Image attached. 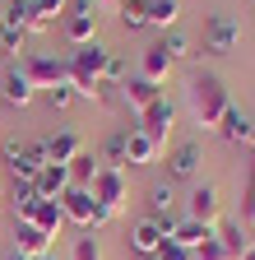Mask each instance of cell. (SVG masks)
I'll return each mask as SVG.
<instances>
[{
    "label": "cell",
    "mask_w": 255,
    "mask_h": 260,
    "mask_svg": "<svg viewBox=\"0 0 255 260\" xmlns=\"http://www.w3.org/2000/svg\"><path fill=\"white\" fill-rule=\"evenodd\" d=\"M186 107H190V116H195L200 130H218V121L232 107V98H228V88H223L218 75H195L190 88H186Z\"/></svg>",
    "instance_id": "cell-1"
},
{
    "label": "cell",
    "mask_w": 255,
    "mask_h": 260,
    "mask_svg": "<svg viewBox=\"0 0 255 260\" xmlns=\"http://www.w3.org/2000/svg\"><path fill=\"white\" fill-rule=\"evenodd\" d=\"M0 162H10L14 168V181H38V172L47 168V149L42 140L23 144V140H5V149H0Z\"/></svg>",
    "instance_id": "cell-2"
},
{
    "label": "cell",
    "mask_w": 255,
    "mask_h": 260,
    "mask_svg": "<svg viewBox=\"0 0 255 260\" xmlns=\"http://www.w3.org/2000/svg\"><path fill=\"white\" fill-rule=\"evenodd\" d=\"M93 200H98V209L107 214H121L125 205H130V172H116V168H102L98 177H93Z\"/></svg>",
    "instance_id": "cell-3"
},
{
    "label": "cell",
    "mask_w": 255,
    "mask_h": 260,
    "mask_svg": "<svg viewBox=\"0 0 255 260\" xmlns=\"http://www.w3.org/2000/svg\"><path fill=\"white\" fill-rule=\"evenodd\" d=\"M186 218H195L204 228H218L223 223V190L213 181H195L190 186V200H186Z\"/></svg>",
    "instance_id": "cell-4"
},
{
    "label": "cell",
    "mask_w": 255,
    "mask_h": 260,
    "mask_svg": "<svg viewBox=\"0 0 255 260\" xmlns=\"http://www.w3.org/2000/svg\"><path fill=\"white\" fill-rule=\"evenodd\" d=\"M23 75L33 79V88H60L70 84V60H56V56H23Z\"/></svg>",
    "instance_id": "cell-5"
},
{
    "label": "cell",
    "mask_w": 255,
    "mask_h": 260,
    "mask_svg": "<svg viewBox=\"0 0 255 260\" xmlns=\"http://www.w3.org/2000/svg\"><path fill=\"white\" fill-rule=\"evenodd\" d=\"M237 42H241V23H237L232 14H213V19L204 23V51L228 56V51H237Z\"/></svg>",
    "instance_id": "cell-6"
},
{
    "label": "cell",
    "mask_w": 255,
    "mask_h": 260,
    "mask_svg": "<svg viewBox=\"0 0 255 260\" xmlns=\"http://www.w3.org/2000/svg\"><path fill=\"white\" fill-rule=\"evenodd\" d=\"M60 209H65V223H79L84 233H93V223H98V200H93L88 186H70L60 195Z\"/></svg>",
    "instance_id": "cell-7"
},
{
    "label": "cell",
    "mask_w": 255,
    "mask_h": 260,
    "mask_svg": "<svg viewBox=\"0 0 255 260\" xmlns=\"http://www.w3.org/2000/svg\"><path fill=\"white\" fill-rule=\"evenodd\" d=\"M172 125H176V107L167 103V98H158V103H153L149 112H139V125H135V130H144V135H149L153 144H163V149H167Z\"/></svg>",
    "instance_id": "cell-8"
},
{
    "label": "cell",
    "mask_w": 255,
    "mask_h": 260,
    "mask_svg": "<svg viewBox=\"0 0 255 260\" xmlns=\"http://www.w3.org/2000/svg\"><path fill=\"white\" fill-rule=\"evenodd\" d=\"M200 162H204V149L200 144H176L167 153V181H195L200 177Z\"/></svg>",
    "instance_id": "cell-9"
},
{
    "label": "cell",
    "mask_w": 255,
    "mask_h": 260,
    "mask_svg": "<svg viewBox=\"0 0 255 260\" xmlns=\"http://www.w3.org/2000/svg\"><path fill=\"white\" fill-rule=\"evenodd\" d=\"M0 98H5L10 107H28L38 98V88H33V79L23 75V65H10L5 75H0Z\"/></svg>",
    "instance_id": "cell-10"
},
{
    "label": "cell",
    "mask_w": 255,
    "mask_h": 260,
    "mask_svg": "<svg viewBox=\"0 0 255 260\" xmlns=\"http://www.w3.org/2000/svg\"><path fill=\"white\" fill-rule=\"evenodd\" d=\"M158 98H163V88L149 84V79H139V75H130V79L121 84V107H130V112H149Z\"/></svg>",
    "instance_id": "cell-11"
},
{
    "label": "cell",
    "mask_w": 255,
    "mask_h": 260,
    "mask_svg": "<svg viewBox=\"0 0 255 260\" xmlns=\"http://www.w3.org/2000/svg\"><path fill=\"white\" fill-rule=\"evenodd\" d=\"M163 158V144H153L144 130H125V162L130 168H153Z\"/></svg>",
    "instance_id": "cell-12"
},
{
    "label": "cell",
    "mask_w": 255,
    "mask_h": 260,
    "mask_svg": "<svg viewBox=\"0 0 255 260\" xmlns=\"http://www.w3.org/2000/svg\"><path fill=\"white\" fill-rule=\"evenodd\" d=\"M163 242H167V237H163V228H158L153 218H139V223L130 228V251H135L139 260H153Z\"/></svg>",
    "instance_id": "cell-13"
},
{
    "label": "cell",
    "mask_w": 255,
    "mask_h": 260,
    "mask_svg": "<svg viewBox=\"0 0 255 260\" xmlns=\"http://www.w3.org/2000/svg\"><path fill=\"white\" fill-rule=\"evenodd\" d=\"M60 32H65L70 47L98 42V14H65V19H60Z\"/></svg>",
    "instance_id": "cell-14"
},
{
    "label": "cell",
    "mask_w": 255,
    "mask_h": 260,
    "mask_svg": "<svg viewBox=\"0 0 255 260\" xmlns=\"http://www.w3.org/2000/svg\"><path fill=\"white\" fill-rule=\"evenodd\" d=\"M38 195H42V200H60V195H65L70 190V168H65V162H47V168L38 172Z\"/></svg>",
    "instance_id": "cell-15"
},
{
    "label": "cell",
    "mask_w": 255,
    "mask_h": 260,
    "mask_svg": "<svg viewBox=\"0 0 255 260\" xmlns=\"http://www.w3.org/2000/svg\"><path fill=\"white\" fill-rule=\"evenodd\" d=\"M14 251L28 255V260H38V255L51 251V237L42 233V228H33V223H14Z\"/></svg>",
    "instance_id": "cell-16"
},
{
    "label": "cell",
    "mask_w": 255,
    "mask_h": 260,
    "mask_svg": "<svg viewBox=\"0 0 255 260\" xmlns=\"http://www.w3.org/2000/svg\"><path fill=\"white\" fill-rule=\"evenodd\" d=\"M167 75H172L167 51H163V47H149V51L139 56V79H149V84H158V88H163V84H167Z\"/></svg>",
    "instance_id": "cell-17"
},
{
    "label": "cell",
    "mask_w": 255,
    "mask_h": 260,
    "mask_svg": "<svg viewBox=\"0 0 255 260\" xmlns=\"http://www.w3.org/2000/svg\"><path fill=\"white\" fill-rule=\"evenodd\" d=\"M38 200H42V195H38V186H33V181H14V186H10V209H14V223H28V218H33Z\"/></svg>",
    "instance_id": "cell-18"
},
{
    "label": "cell",
    "mask_w": 255,
    "mask_h": 260,
    "mask_svg": "<svg viewBox=\"0 0 255 260\" xmlns=\"http://www.w3.org/2000/svg\"><path fill=\"white\" fill-rule=\"evenodd\" d=\"M65 168H70V186H93V177L102 172V158L93 153V149H79Z\"/></svg>",
    "instance_id": "cell-19"
},
{
    "label": "cell",
    "mask_w": 255,
    "mask_h": 260,
    "mask_svg": "<svg viewBox=\"0 0 255 260\" xmlns=\"http://www.w3.org/2000/svg\"><path fill=\"white\" fill-rule=\"evenodd\" d=\"M250 130H255V121H250L241 107H228V116L218 121V135L228 140V144H246V140H250Z\"/></svg>",
    "instance_id": "cell-20"
},
{
    "label": "cell",
    "mask_w": 255,
    "mask_h": 260,
    "mask_svg": "<svg viewBox=\"0 0 255 260\" xmlns=\"http://www.w3.org/2000/svg\"><path fill=\"white\" fill-rule=\"evenodd\" d=\"M42 149H47V162H70L84 149V140L75 135V130H60V135H47L42 140Z\"/></svg>",
    "instance_id": "cell-21"
},
{
    "label": "cell",
    "mask_w": 255,
    "mask_h": 260,
    "mask_svg": "<svg viewBox=\"0 0 255 260\" xmlns=\"http://www.w3.org/2000/svg\"><path fill=\"white\" fill-rule=\"evenodd\" d=\"M28 223L42 228L47 237H60V228H65V209H60V200H38V209H33Z\"/></svg>",
    "instance_id": "cell-22"
},
{
    "label": "cell",
    "mask_w": 255,
    "mask_h": 260,
    "mask_svg": "<svg viewBox=\"0 0 255 260\" xmlns=\"http://www.w3.org/2000/svg\"><path fill=\"white\" fill-rule=\"evenodd\" d=\"M33 19H42L38 14V0H5V14H0V28H33Z\"/></svg>",
    "instance_id": "cell-23"
},
{
    "label": "cell",
    "mask_w": 255,
    "mask_h": 260,
    "mask_svg": "<svg viewBox=\"0 0 255 260\" xmlns=\"http://www.w3.org/2000/svg\"><path fill=\"white\" fill-rule=\"evenodd\" d=\"M213 237H218V242H223V246H228V255H232V260H237V255H241V251H246V246H250V242H255V237H250V233H246V228H241V223H237V218H223V223H218V228H213Z\"/></svg>",
    "instance_id": "cell-24"
},
{
    "label": "cell",
    "mask_w": 255,
    "mask_h": 260,
    "mask_svg": "<svg viewBox=\"0 0 255 260\" xmlns=\"http://www.w3.org/2000/svg\"><path fill=\"white\" fill-rule=\"evenodd\" d=\"M176 19H181V0H149V28L172 32Z\"/></svg>",
    "instance_id": "cell-25"
},
{
    "label": "cell",
    "mask_w": 255,
    "mask_h": 260,
    "mask_svg": "<svg viewBox=\"0 0 255 260\" xmlns=\"http://www.w3.org/2000/svg\"><path fill=\"white\" fill-rule=\"evenodd\" d=\"M209 233H213V228H204V223H195V218H181V223H176V233H172V242L186 246V251H195Z\"/></svg>",
    "instance_id": "cell-26"
},
{
    "label": "cell",
    "mask_w": 255,
    "mask_h": 260,
    "mask_svg": "<svg viewBox=\"0 0 255 260\" xmlns=\"http://www.w3.org/2000/svg\"><path fill=\"white\" fill-rule=\"evenodd\" d=\"M121 23L130 28V32H139V28H149V0H121Z\"/></svg>",
    "instance_id": "cell-27"
},
{
    "label": "cell",
    "mask_w": 255,
    "mask_h": 260,
    "mask_svg": "<svg viewBox=\"0 0 255 260\" xmlns=\"http://www.w3.org/2000/svg\"><path fill=\"white\" fill-rule=\"evenodd\" d=\"M102 168H116V172L130 168V162H125V130H121V135H112V140L102 144Z\"/></svg>",
    "instance_id": "cell-28"
},
{
    "label": "cell",
    "mask_w": 255,
    "mask_h": 260,
    "mask_svg": "<svg viewBox=\"0 0 255 260\" xmlns=\"http://www.w3.org/2000/svg\"><path fill=\"white\" fill-rule=\"evenodd\" d=\"M172 205H176V190H172V181H158V186L149 190V209H153L149 218H158V214H167Z\"/></svg>",
    "instance_id": "cell-29"
},
{
    "label": "cell",
    "mask_w": 255,
    "mask_h": 260,
    "mask_svg": "<svg viewBox=\"0 0 255 260\" xmlns=\"http://www.w3.org/2000/svg\"><path fill=\"white\" fill-rule=\"evenodd\" d=\"M237 223L255 237V168L246 172V200H241V218H237Z\"/></svg>",
    "instance_id": "cell-30"
},
{
    "label": "cell",
    "mask_w": 255,
    "mask_h": 260,
    "mask_svg": "<svg viewBox=\"0 0 255 260\" xmlns=\"http://www.w3.org/2000/svg\"><path fill=\"white\" fill-rule=\"evenodd\" d=\"M158 47L167 51V60H172V65H176V60H186V56H195V51H190V38H181V32H167Z\"/></svg>",
    "instance_id": "cell-31"
},
{
    "label": "cell",
    "mask_w": 255,
    "mask_h": 260,
    "mask_svg": "<svg viewBox=\"0 0 255 260\" xmlns=\"http://www.w3.org/2000/svg\"><path fill=\"white\" fill-rule=\"evenodd\" d=\"M28 47V32L23 28H0V56H19Z\"/></svg>",
    "instance_id": "cell-32"
},
{
    "label": "cell",
    "mask_w": 255,
    "mask_h": 260,
    "mask_svg": "<svg viewBox=\"0 0 255 260\" xmlns=\"http://www.w3.org/2000/svg\"><path fill=\"white\" fill-rule=\"evenodd\" d=\"M70 260H102V246H98V237H93V233L75 237V251H70Z\"/></svg>",
    "instance_id": "cell-33"
},
{
    "label": "cell",
    "mask_w": 255,
    "mask_h": 260,
    "mask_svg": "<svg viewBox=\"0 0 255 260\" xmlns=\"http://www.w3.org/2000/svg\"><path fill=\"white\" fill-rule=\"evenodd\" d=\"M195 260H232V255H228V246H223V242H218V237L209 233V237H204V242L195 246Z\"/></svg>",
    "instance_id": "cell-34"
},
{
    "label": "cell",
    "mask_w": 255,
    "mask_h": 260,
    "mask_svg": "<svg viewBox=\"0 0 255 260\" xmlns=\"http://www.w3.org/2000/svg\"><path fill=\"white\" fill-rule=\"evenodd\" d=\"M75 103V88L70 84H60V88H47V107H56V112H65Z\"/></svg>",
    "instance_id": "cell-35"
},
{
    "label": "cell",
    "mask_w": 255,
    "mask_h": 260,
    "mask_svg": "<svg viewBox=\"0 0 255 260\" xmlns=\"http://www.w3.org/2000/svg\"><path fill=\"white\" fill-rule=\"evenodd\" d=\"M153 260H195V251H186V246H176V242L167 237L163 246H158V255H153Z\"/></svg>",
    "instance_id": "cell-36"
},
{
    "label": "cell",
    "mask_w": 255,
    "mask_h": 260,
    "mask_svg": "<svg viewBox=\"0 0 255 260\" xmlns=\"http://www.w3.org/2000/svg\"><path fill=\"white\" fill-rule=\"evenodd\" d=\"M65 10H70V0H38V14L51 19V23H56V19H65Z\"/></svg>",
    "instance_id": "cell-37"
},
{
    "label": "cell",
    "mask_w": 255,
    "mask_h": 260,
    "mask_svg": "<svg viewBox=\"0 0 255 260\" xmlns=\"http://www.w3.org/2000/svg\"><path fill=\"white\" fill-rule=\"evenodd\" d=\"M65 14H98V0H70Z\"/></svg>",
    "instance_id": "cell-38"
},
{
    "label": "cell",
    "mask_w": 255,
    "mask_h": 260,
    "mask_svg": "<svg viewBox=\"0 0 255 260\" xmlns=\"http://www.w3.org/2000/svg\"><path fill=\"white\" fill-rule=\"evenodd\" d=\"M237 260H255V242H250V246H246V251H241Z\"/></svg>",
    "instance_id": "cell-39"
},
{
    "label": "cell",
    "mask_w": 255,
    "mask_h": 260,
    "mask_svg": "<svg viewBox=\"0 0 255 260\" xmlns=\"http://www.w3.org/2000/svg\"><path fill=\"white\" fill-rule=\"evenodd\" d=\"M121 5V0H98V10H116Z\"/></svg>",
    "instance_id": "cell-40"
},
{
    "label": "cell",
    "mask_w": 255,
    "mask_h": 260,
    "mask_svg": "<svg viewBox=\"0 0 255 260\" xmlns=\"http://www.w3.org/2000/svg\"><path fill=\"white\" fill-rule=\"evenodd\" d=\"M5 260H28V255H19V251H10V255H5Z\"/></svg>",
    "instance_id": "cell-41"
},
{
    "label": "cell",
    "mask_w": 255,
    "mask_h": 260,
    "mask_svg": "<svg viewBox=\"0 0 255 260\" xmlns=\"http://www.w3.org/2000/svg\"><path fill=\"white\" fill-rule=\"evenodd\" d=\"M38 260H56V255H51V251H47V255H38Z\"/></svg>",
    "instance_id": "cell-42"
},
{
    "label": "cell",
    "mask_w": 255,
    "mask_h": 260,
    "mask_svg": "<svg viewBox=\"0 0 255 260\" xmlns=\"http://www.w3.org/2000/svg\"><path fill=\"white\" fill-rule=\"evenodd\" d=\"M0 14H5V0H0Z\"/></svg>",
    "instance_id": "cell-43"
}]
</instances>
